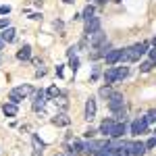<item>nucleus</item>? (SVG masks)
Segmentation results:
<instances>
[{"mask_svg":"<svg viewBox=\"0 0 156 156\" xmlns=\"http://www.w3.org/2000/svg\"><path fill=\"white\" fill-rule=\"evenodd\" d=\"M69 67H71V71L75 73L77 69H79V58H77V56H73V58L69 60Z\"/></svg>","mask_w":156,"mask_h":156,"instance_id":"26","label":"nucleus"},{"mask_svg":"<svg viewBox=\"0 0 156 156\" xmlns=\"http://www.w3.org/2000/svg\"><path fill=\"white\" fill-rule=\"evenodd\" d=\"M125 133H127V125H125V121H117L115 127H112V131H110V137H123Z\"/></svg>","mask_w":156,"mask_h":156,"instance_id":"10","label":"nucleus"},{"mask_svg":"<svg viewBox=\"0 0 156 156\" xmlns=\"http://www.w3.org/2000/svg\"><path fill=\"white\" fill-rule=\"evenodd\" d=\"M9 25H11V21H9V17H6V19H0V29H6Z\"/></svg>","mask_w":156,"mask_h":156,"instance_id":"29","label":"nucleus"},{"mask_svg":"<svg viewBox=\"0 0 156 156\" xmlns=\"http://www.w3.org/2000/svg\"><path fill=\"white\" fill-rule=\"evenodd\" d=\"M75 50H77L75 46H71V48L67 50V54H69V58H73V56H75Z\"/></svg>","mask_w":156,"mask_h":156,"instance_id":"32","label":"nucleus"},{"mask_svg":"<svg viewBox=\"0 0 156 156\" xmlns=\"http://www.w3.org/2000/svg\"><path fill=\"white\" fill-rule=\"evenodd\" d=\"M108 108H110L112 112L123 110V108H125V98H123V94H119V92H112V96L108 98Z\"/></svg>","mask_w":156,"mask_h":156,"instance_id":"5","label":"nucleus"},{"mask_svg":"<svg viewBox=\"0 0 156 156\" xmlns=\"http://www.w3.org/2000/svg\"><path fill=\"white\" fill-rule=\"evenodd\" d=\"M150 60H154V62H156V46L150 50Z\"/></svg>","mask_w":156,"mask_h":156,"instance_id":"33","label":"nucleus"},{"mask_svg":"<svg viewBox=\"0 0 156 156\" xmlns=\"http://www.w3.org/2000/svg\"><path fill=\"white\" fill-rule=\"evenodd\" d=\"M127 75H129V69H127V67H119V73H117V81L125 79Z\"/></svg>","mask_w":156,"mask_h":156,"instance_id":"25","label":"nucleus"},{"mask_svg":"<svg viewBox=\"0 0 156 156\" xmlns=\"http://www.w3.org/2000/svg\"><path fill=\"white\" fill-rule=\"evenodd\" d=\"M117 73H119V67H108L106 69V73H104V81H106V85L117 83Z\"/></svg>","mask_w":156,"mask_h":156,"instance_id":"14","label":"nucleus"},{"mask_svg":"<svg viewBox=\"0 0 156 156\" xmlns=\"http://www.w3.org/2000/svg\"><path fill=\"white\" fill-rule=\"evenodd\" d=\"M148 50V42H140V44H133L131 48L123 50V60H140Z\"/></svg>","mask_w":156,"mask_h":156,"instance_id":"1","label":"nucleus"},{"mask_svg":"<svg viewBox=\"0 0 156 156\" xmlns=\"http://www.w3.org/2000/svg\"><path fill=\"white\" fill-rule=\"evenodd\" d=\"M144 119H146V123H148V125H150V123H154V121H156V110H150Z\"/></svg>","mask_w":156,"mask_h":156,"instance_id":"27","label":"nucleus"},{"mask_svg":"<svg viewBox=\"0 0 156 156\" xmlns=\"http://www.w3.org/2000/svg\"><path fill=\"white\" fill-rule=\"evenodd\" d=\"M108 146H110V142H106V140H100V142H96V140H90V142H85V144H83V154L94 156L98 150L108 148Z\"/></svg>","mask_w":156,"mask_h":156,"instance_id":"3","label":"nucleus"},{"mask_svg":"<svg viewBox=\"0 0 156 156\" xmlns=\"http://www.w3.org/2000/svg\"><path fill=\"white\" fill-rule=\"evenodd\" d=\"M15 37H17V31H15L12 27H6V29L2 31V40H4L6 44H11V42H15Z\"/></svg>","mask_w":156,"mask_h":156,"instance_id":"18","label":"nucleus"},{"mask_svg":"<svg viewBox=\"0 0 156 156\" xmlns=\"http://www.w3.org/2000/svg\"><path fill=\"white\" fill-rule=\"evenodd\" d=\"M31 19H34V21H40V19H42V12H34Z\"/></svg>","mask_w":156,"mask_h":156,"instance_id":"34","label":"nucleus"},{"mask_svg":"<svg viewBox=\"0 0 156 156\" xmlns=\"http://www.w3.org/2000/svg\"><path fill=\"white\" fill-rule=\"evenodd\" d=\"M79 152H83V144H81V142L69 144V154H79Z\"/></svg>","mask_w":156,"mask_h":156,"instance_id":"21","label":"nucleus"},{"mask_svg":"<svg viewBox=\"0 0 156 156\" xmlns=\"http://www.w3.org/2000/svg\"><path fill=\"white\" fill-rule=\"evenodd\" d=\"M115 2H121V0H115Z\"/></svg>","mask_w":156,"mask_h":156,"instance_id":"43","label":"nucleus"},{"mask_svg":"<svg viewBox=\"0 0 156 156\" xmlns=\"http://www.w3.org/2000/svg\"><path fill=\"white\" fill-rule=\"evenodd\" d=\"M98 94H100V98H110L112 96V90H110V85H104V87H100V92H98Z\"/></svg>","mask_w":156,"mask_h":156,"instance_id":"24","label":"nucleus"},{"mask_svg":"<svg viewBox=\"0 0 156 156\" xmlns=\"http://www.w3.org/2000/svg\"><path fill=\"white\" fill-rule=\"evenodd\" d=\"M31 94V87L29 85H19V87H15V90H11V94H9V100H11L12 104H19L21 100H25V98Z\"/></svg>","mask_w":156,"mask_h":156,"instance_id":"2","label":"nucleus"},{"mask_svg":"<svg viewBox=\"0 0 156 156\" xmlns=\"http://www.w3.org/2000/svg\"><path fill=\"white\" fill-rule=\"evenodd\" d=\"M94 117H96V100H94V98H90V100L85 102V119L92 121Z\"/></svg>","mask_w":156,"mask_h":156,"instance_id":"13","label":"nucleus"},{"mask_svg":"<svg viewBox=\"0 0 156 156\" xmlns=\"http://www.w3.org/2000/svg\"><path fill=\"white\" fill-rule=\"evenodd\" d=\"M96 31H100V19H98V17H92V19H87V21H85L83 34L90 37L92 34H96Z\"/></svg>","mask_w":156,"mask_h":156,"instance_id":"8","label":"nucleus"},{"mask_svg":"<svg viewBox=\"0 0 156 156\" xmlns=\"http://www.w3.org/2000/svg\"><path fill=\"white\" fill-rule=\"evenodd\" d=\"M0 15H2V12H0Z\"/></svg>","mask_w":156,"mask_h":156,"instance_id":"44","label":"nucleus"},{"mask_svg":"<svg viewBox=\"0 0 156 156\" xmlns=\"http://www.w3.org/2000/svg\"><path fill=\"white\" fill-rule=\"evenodd\" d=\"M154 148H156V135H154V137H150V140L146 142V150H154Z\"/></svg>","mask_w":156,"mask_h":156,"instance_id":"28","label":"nucleus"},{"mask_svg":"<svg viewBox=\"0 0 156 156\" xmlns=\"http://www.w3.org/2000/svg\"><path fill=\"white\" fill-rule=\"evenodd\" d=\"M2 112H4L6 117H17V104H12V102L4 104V106H2Z\"/></svg>","mask_w":156,"mask_h":156,"instance_id":"19","label":"nucleus"},{"mask_svg":"<svg viewBox=\"0 0 156 156\" xmlns=\"http://www.w3.org/2000/svg\"><path fill=\"white\" fill-rule=\"evenodd\" d=\"M94 135H96V129H87V131H85V137H87V140H92Z\"/></svg>","mask_w":156,"mask_h":156,"instance_id":"31","label":"nucleus"},{"mask_svg":"<svg viewBox=\"0 0 156 156\" xmlns=\"http://www.w3.org/2000/svg\"><path fill=\"white\" fill-rule=\"evenodd\" d=\"M104 60H106V65H115V62L123 60V50H110V52H106Z\"/></svg>","mask_w":156,"mask_h":156,"instance_id":"11","label":"nucleus"},{"mask_svg":"<svg viewBox=\"0 0 156 156\" xmlns=\"http://www.w3.org/2000/svg\"><path fill=\"white\" fill-rule=\"evenodd\" d=\"M17 58H19V60H29V58H31V46H27V44L21 46V50L17 52Z\"/></svg>","mask_w":156,"mask_h":156,"instance_id":"17","label":"nucleus"},{"mask_svg":"<svg viewBox=\"0 0 156 156\" xmlns=\"http://www.w3.org/2000/svg\"><path fill=\"white\" fill-rule=\"evenodd\" d=\"M31 144H34V152H31V156H42L44 154V142L37 137V135H31Z\"/></svg>","mask_w":156,"mask_h":156,"instance_id":"12","label":"nucleus"},{"mask_svg":"<svg viewBox=\"0 0 156 156\" xmlns=\"http://www.w3.org/2000/svg\"><path fill=\"white\" fill-rule=\"evenodd\" d=\"M4 48V40H2V36H0V50Z\"/></svg>","mask_w":156,"mask_h":156,"instance_id":"38","label":"nucleus"},{"mask_svg":"<svg viewBox=\"0 0 156 156\" xmlns=\"http://www.w3.org/2000/svg\"><path fill=\"white\" fill-rule=\"evenodd\" d=\"M154 60H146V62H142V65H140V71L142 73H148V71H152V69H154Z\"/></svg>","mask_w":156,"mask_h":156,"instance_id":"23","label":"nucleus"},{"mask_svg":"<svg viewBox=\"0 0 156 156\" xmlns=\"http://www.w3.org/2000/svg\"><path fill=\"white\" fill-rule=\"evenodd\" d=\"M0 12H2V15H9V12H11V6H9V4L0 6Z\"/></svg>","mask_w":156,"mask_h":156,"instance_id":"30","label":"nucleus"},{"mask_svg":"<svg viewBox=\"0 0 156 156\" xmlns=\"http://www.w3.org/2000/svg\"><path fill=\"white\" fill-rule=\"evenodd\" d=\"M152 44H154V46H156V37H154V40H152Z\"/></svg>","mask_w":156,"mask_h":156,"instance_id":"42","label":"nucleus"},{"mask_svg":"<svg viewBox=\"0 0 156 156\" xmlns=\"http://www.w3.org/2000/svg\"><path fill=\"white\" fill-rule=\"evenodd\" d=\"M46 96H48L50 100H56V98L60 96V90L56 87V85H52V87H48V90H46Z\"/></svg>","mask_w":156,"mask_h":156,"instance_id":"22","label":"nucleus"},{"mask_svg":"<svg viewBox=\"0 0 156 156\" xmlns=\"http://www.w3.org/2000/svg\"><path fill=\"white\" fill-rule=\"evenodd\" d=\"M44 73H46V71H44V69H37V71H36V77H42Z\"/></svg>","mask_w":156,"mask_h":156,"instance_id":"36","label":"nucleus"},{"mask_svg":"<svg viewBox=\"0 0 156 156\" xmlns=\"http://www.w3.org/2000/svg\"><path fill=\"white\" fill-rule=\"evenodd\" d=\"M69 123H71V119H69L65 112H58V115L52 117V125H56V127H67Z\"/></svg>","mask_w":156,"mask_h":156,"instance_id":"15","label":"nucleus"},{"mask_svg":"<svg viewBox=\"0 0 156 156\" xmlns=\"http://www.w3.org/2000/svg\"><path fill=\"white\" fill-rule=\"evenodd\" d=\"M115 123H117L115 119H104V121H102V125H100V129H98V133H102V135H110L112 127H115Z\"/></svg>","mask_w":156,"mask_h":156,"instance_id":"16","label":"nucleus"},{"mask_svg":"<svg viewBox=\"0 0 156 156\" xmlns=\"http://www.w3.org/2000/svg\"><path fill=\"white\" fill-rule=\"evenodd\" d=\"M42 2H44V0H34V4H36V6H40Z\"/></svg>","mask_w":156,"mask_h":156,"instance_id":"39","label":"nucleus"},{"mask_svg":"<svg viewBox=\"0 0 156 156\" xmlns=\"http://www.w3.org/2000/svg\"><path fill=\"white\" fill-rule=\"evenodd\" d=\"M46 92L44 90H37L36 94H34V100H31V106H34V110L36 112H40V110H44V106H46Z\"/></svg>","mask_w":156,"mask_h":156,"instance_id":"6","label":"nucleus"},{"mask_svg":"<svg viewBox=\"0 0 156 156\" xmlns=\"http://www.w3.org/2000/svg\"><path fill=\"white\" fill-rule=\"evenodd\" d=\"M90 44H92V48H104L106 46V34H102V31H96V34H92L90 36Z\"/></svg>","mask_w":156,"mask_h":156,"instance_id":"7","label":"nucleus"},{"mask_svg":"<svg viewBox=\"0 0 156 156\" xmlns=\"http://www.w3.org/2000/svg\"><path fill=\"white\" fill-rule=\"evenodd\" d=\"M92 17H96V9H94L92 4H87L83 11H81V19H85V21H87V19H92Z\"/></svg>","mask_w":156,"mask_h":156,"instance_id":"20","label":"nucleus"},{"mask_svg":"<svg viewBox=\"0 0 156 156\" xmlns=\"http://www.w3.org/2000/svg\"><path fill=\"white\" fill-rule=\"evenodd\" d=\"M58 106H60V108H65V106H67V102H65V98H58Z\"/></svg>","mask_w":156,"mask_h":156,"instance_id":"35","label":"nucleus"},{"mask_svg":"<svg viewBox=\"0 0 156 156\" xmlns=\"http://www.w3.org/2000/svg\"><path fill=\"white\" fill-rule=\"evenodd\" d=\"M62 2H65V4H73L75 0H62Z\"/></svg>","mask_w":156,"mask_h":156,"instance_id":"40","label":"nucleus"},{"mask_svg":"<svg viewBox=\"0 0 156 156\" xmlns=\"http://www.w3.org/2000/svg\"><path fill=\"white\" fill-rule=\"evenodd\" d=\"M58 156H73V154H58Z\"/></svg>","mask_w":156,"mask_h":156,"instance_id":"41","label":"nucleus"},{"mask_svg":"<svg viewBox=\"0 0 156 156\" xmlns=\"http://www.w3.org/2000/svg\"><path fill=\"white\" fill-rule=\"evenodd\" d=\"M96 2H98V4H100V6H104V4H106L108 0H96Z\"/></svg>","mask_w":156,"mask_h":156,"instance_id":"37","label":"nucleus"},{"mask_svg":"<svg viewBox=\"0 0 156 156\" xmlns=\"http://www.w3.org/2000/svg\"><path fill=\"white\" fill-rule=\"evenodd\" d=\"M148 131V123H146V119H135L131 123V133L133 135H140V133H146Z\"/></svg>","mask_w":156,"mask_h":156,"instance_id":"9","label":"nucleus"},{"mask_svg":"<svg viewBox=\"0 0 156 156\" xmlns=\"http://www.w3.org/2000/svg\"><path fill=\"white\" fill-rule=\"evenodd\" d=\"M123 148L129 152V156H144L146 154L144 142H123Z\"/></svg>","mask_w":156,"mask_h":156,"instance_id":"4","label":"nucleus"}]
</instances>
